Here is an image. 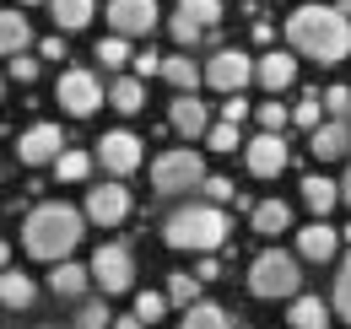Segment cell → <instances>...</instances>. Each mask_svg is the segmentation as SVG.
<instances>
[{
  "instance_id": "6da1fadb",
  "label": "cell",
  "mask_w": 351,
  "mask_h": 329,
  "mask_svg": "<svg viewBox=\"0 0 351 329\" xmlns=\"http://www.w3.org/2000/svg\"><path fill=\"white\" fill-rule=\"evenodd\" d=\"M287 43L303 54V60H319V65H341L351 54V22L341 5H298L287 16Z\"/></svg>"
},
{
  "instance_id": "836d02e7",
  "label": "cell",
  "mask_w": 351,
  "mask_h": 329,
  "mask_svg": "<svg viewBox=\"0 0 351 329\" xmlns=\"http://www.w3.org/2000/svg\"><path fill=\"white\" fill-rule=\"evenodd\" d=\"M292 124H303V130L324 124V92H308L303 103H292Z\"/></svg>"
},
{
  "instance_id": "e0dca14e",
  "label": "cell",
  "mask_w": 351,
  "mask_h": 329,
  "mask_svg": "<svg viewBox=\"0 0 351 329\" xmlns=\"http://www.w3.org/2000/svg\"><path fill=\"white\" fill-rule=\"evenodd\" d=\"M298 254H303L308 265H330V259L341 254V232L319 216V221H308L303 232H298Z\"/></svg>"
},
{
  "instance_id": "7dc6e473",
  "label": "cell",
  "mask_w": 351,
  "mask_h": 329,
  "mask_svg": "<svg viewBox=\"0 0 351 329\" xmlns=\"http://www.w3.org/2000/svg\"><path fill=\"white\" fill-rule=\"evenodd\" d=\"M341 200L351 206V167H346V178H341Z\"/></svg>"
},
{
  "instance_id": "f1b7e54d",
  "label": "cell",
  "mask_w": 351,
  "mask_h": 329,
  "mask_svg": "<svg viewBox=\"0 0 351 329\" xmlns=\"http://www.w3.org/2000/svg\"><path fill=\"white\" fill-rule=\"evenodd\" d=\"M97 60H103V71H119L125 60H135V54H130V38H125V33H108V38H97Z\"/></svg>"
},
{
  "instance_id": "816d5d0a",
  "label": "cell",
  "mask_w": 351,
  "mask_h": 329,
  "mask_svg": "<svg viewBox=\"0 0 351 329\" xmlns=\"http://www.w3.org/2000/svg\"><path fill=\"white\" fill-rule=\"evenodd\" d=\"M243 329H249V324H243Z\"/></svg>"
},
{
  "instance_id": "5b68a950",
  "label": "cell",
  "mask_w": 351,
  "mask_h": 329,
  "mask_svg": "<svg viewBox=\"0 0 351 329\" xmlns=\"http://www.w3.org/2000/svg\"><path fill=\"white\" fill-rule=\"evenodd\" d=\"M200 184H206V162L189 146H173L152 162V189L157 195H184V189H200Z\"/></svg>"
},
{
  "instance_id": "30bf717a",
  "label": "cell",
  "mask_w": 351,
  "mask_h": 329,
  "mask_svg": "<svg viewBox=\"0 0 351 329\" xmlns=\"http://www.w3.org/2000/svg\"><path fill=\"white\" fill-rule=\"evenodd\" d=\"M97 162L108 167L114 178H130L135 167L146 162V151H141V135H130V130H108V135L97 141Z\"/></svg>"
},
{
  "instance_id": "d590c367",
  "label": "cell",
  "mask_w": 351,
  "mask_h": 329,
  "mask_svg": "<svg viewBox=\"0 0 351 329\" xmlns=\"http://www.w3.org/2000/svg\"><path fill=\"white\" fill-rule=\"evenodd\" d=\"M168 308H173V302H168V291H135V313H141L146 324H157Z\"/></svg>"
},
{
  "instance_id": "f6af8a7d",
  "label": "cell",
  "mask_w": 351,
  "mask_h": 329,
  "mask_svg": "<svg viewBox=\"0 0 351 329\" xmlns=\"http://www.w3.org/2000/svg\"><path fill=\"white\" fill-rule=\"evenodd\" d=\"M195 276H200V281H217V276H221L217 254H200V270H195Z\"/></svg>"
},
{
  "instance_id": "2e32d148",
  "label": "cell",
  "mask_w": 351,
  "mask_h": 329,
  "mask_svg": "<svg viewBox=\"0 0 351 329\" xmlns=\"http://www.w3.org/2000/svg\"><path fill=\"white\" fill-rule=\"evenodd\" d=\"M168 124H173L184 141H206V130H211V114H206V103H200L195 92H178L173 103H168Z\"/></svg>"
},
{
  "instance_id": "7c38bea8",
  "label": "cell",
  "mask_w": 351,
  "mask_h": 329,
  "mask_svg": "<svg viewBox=\"0 0 351 329\" xmlns=\"http://www.w3.org/2000/svg\"><path fill=\"white\" fill-rule=\"evenodd\" d=\"M243 162L254 178H276L281 167H287V141H281V130H260L254 141H243Z\"/></svg>"
},
{
  "instance_id": "681fc988",
  "label": "cell",
  "mask_w": 351,
  "mask_h": 329,
  "mask_svg": "<svg viewBox=\"0 0 351 329\" xmlns=\"http://www.w3.org/2000/svg\"><path fill=\"white\" fill-rule=\"evenodd\" d=\"M16 5H38V0H16Z\"/></svg>"
},
{
  "instance_id": "74e56055",
  "label": "cell",
  "mask_w": 351,
  "mask_h": 329,
  "mask_svg": "<svg viewBox=\"0 0 351 329\" xmlns=\"http://www.w3.org/2000/svg\"><path fill=\"white\" fill-rule=\"evenodd\" d=\"M254 119H260V130H287V124H292V108H287V103H276V92H270V103L254 108Z\"/></svg>"
},
{
  "instance_id": "7402d4cb",
  "label": "cell",
  "mask_w": 351,
  "mask_h": 329,
  "mask_svg": "<svg viewBox=\"0 0 351 329\" xmlns=\"http://www.w3.org/2000/svg\"><path fill=\"white\" fill-rule=\"evenodd\" d=\"M27 43H33V27H27V16H22L16 5H5V11H0V54L11 60V54H22Z\"/></svg>"
},
{
  "instance_id": "bcb514c9",
  "label": "cell",
  "mask_w": 351,
  "mask_h": 329,
  "mask_svg": "<svg viewBox=\"0 0 351 329\" xmlns=\"http://www.w3.org/2000/svg\"><path fill=\"white\" fill-rule=\"evenodd\" d=\"M114 329H146V319H141V313H130V319H114Z\"/></svg>"
},
{
  "instance_id": "3957f363",
  "label": "cell",
  "mask_w": 351,
  "mask_h": 329,
  "mask_svg": "<svg viewBox=\"0 0 351 329\" xmlns=\"http://www.w3.org/2000/svg\"><path fill=\"white\" fill-rule=\"evenodd\" d=\"M232 232L227 210L217 200H195V206H178L168 221H162V243L178 248V254H217Z\"/></svg>"
},
{
  "instance_id": "4316f807",
  "label": "cell",
  "mask_w": 351,
  "mask_h": 329,
  "mask_svg": "<svg viewBox=\"0 0 351 329\" xmlns=\"http://www.w3.org/2000/svg\"><path fill=\"white\" fill-rule=\"evenodd\" d=\"M108 103H114L119 114H141V108H146V82H141V76H119V82L108 86Z\"/></svg>"
},
{
  "instance_id": "ac0fdd59",
  "label": "cell",
  "mask_w": 351,
  "mask_h": 329,
  "mask_svg": "<svg viewBox=\"0 0 351 329\" xmlns=\"http://www.w3.org/2000/svg\"><path fill=\"white\" fill-rule=\"evenodd\" d=\"M87 287H92V265H76V259H60L54 276H49V291L54 297H71V302H82Z\"/></svg>"
},
{
  "instance_id": "4dcf8cb0",
  "label": "cell",
  "mask_w": 351,
  "mask_h": 329,
  "mask_svg": "<svg viewBox=\"0 0 351 329\" xmlns=\"http://www.w3.org/2000/svg\"><path fill=\"white\" fill-rule=\"evenodd\" d=\"M76 329H114V313H108V302H97V297H82V308H76Z\"/></svg>"
},
{
  "instance_id": "9c48e42d",
  "label": "cell",
  "mask_w": 351,
  "mask_h": 329,
  "mask_svg": "<svg viewBox=\"0 0 351 329\" xmlns=\"http://www.w3.org/2000/svg\"><path fill=\"white\" fill-rule=\"evenodd\" d=\"M60 151H65V130L60 124H27L16 135V162L22 167H54Z\"/></svg>"
},
{
  "instance_id": "277c9868",
  "label": "cell",
  "mask_w": 351,
  "mask_h": 329,
  "mask_svg": "<svg viewBox=\"0 0 351 329\" xmlns=\"http://www.w3.org/2000/svg\"><path fill=\"white\" fill-rule=\"evenodd\" d=\"M249 291L276 302V297H298L303 291V254H287V248H265L249 265Z\"/></svg>"
},
{
  "instance_id": "ee69618b",
  "label": "cell",
  "mask_w": 351,
  "mask_h": 329,
  "mask_svg": "<svg viewBox=\"0 0 351 329\" xmlns=\"http://www.w3.org/2000/svg\"><path fill=\"white\" fill-rule=\"evenodd\" d=\"M38 54H44V60H65V38H60V33L44 38V43H38Z\"/></svg>"
},
{
  "instance_id": "d4e9b609",
  "label": "cell",
  "mask_w": 351,
  "mask_h": 329,
  "mask_svg": "<svg viewBox=\"0 0 351 329\" xmlns=\"http://www.w3.org/2000/svg\"><path fill=\"white\" fill-rule=\"evenodd\" d=\"M92 162H97V151H71V146H65V151L54 157V178H60V184H87Z\"/></svg>"
},
{
  "instance_id": "ba28073f",
  "label": "cell",
  "mask_w": 351,
  "mask_h": 329,
  "mask_svg": "<svg viewBox=\"0 0 351 329\" xmlns=\"http://www.w3.org/2000/svg\"><path fill=\"white\" fill-rule=\"evenodd\" d=\"M254 82V54H243V49H217L211 60H206V86L211 92H243V86Z\"/></svg>"
},
{
  "instance_id": "60d3db41",
  "label": "cell",
  "mask_w": 351,
  "mask_h": 329,
  "mask_svg": "<svg viewBox=\"0 0 351 329\" xmlns=\"http://www.w3.org/2000/svg\"><path fill=\"white\" fill-rule=\"evenodd\" d=\"M130 65H135V76H141V82H152V76H162V54H157V49H141V54H135Z\"/></svg>"
},
{
  "instance_id": "d6a6232c",
  "label": "cell",
  "mask_w": 351,
  "mask_h": 329,
  "mask_svg": "<svg viewBox=\"0 0 351 329\" xmlns=\"http://www.w3.org/2000/svg\"><path fill=\"white\" fill-rule=\"evenodd\" d=\"M206 146H211V151H243V135H238V124H232V119H221V124L206 130Z\"/></svg>"
},
{
  "instance_id": "e575fe53",
  "label": "cell",
  "mask_w": 351,
  "mask_h": 329,
  "mask_svg": "<svg viewBox=\"0 0 351 329\" xmlns=\"http://www.w3.org/2000/svg\"><path fill=\"white\" fill-rule=\"evenodd\" d=\"M173 11H184V16H195L200 27H217V22H221V0H178Z\"/></svg>"
},
{
  "instance_id": "f907efd6",
  "label": "cell",
  "mask_w": 351,
  "mask_h": 329,
  "mask_svg": "<svg viewBox=\"0 0 351 329\" xmlns=\"http://www.w3.org/2000/svg\"><path fill=\"white\" fill-rule=\"evenodd\" d=\"M44 329H54V324H44Z\"/></svg>"
},
{
  "instance_id": "7a4b0ae2",
  "label": "cell",
  "mask_w": 351,
  "mask_h": 329,
  "mask_svg": "<svg viewBox=\"0 0 351 329\" xmlns=\"http://www.w3.org/2000/svg\"><path fill=\"white\" fill-rule=\"evenodd\" d=\"M82 232H87V210L65 206V200H49V206L27 210V221H22V248H27L33 259L60 265V259H71V248L82 243Z\"/></svg>"
},
{
  "instance_id": "83f0119b",
  "label": "cell",
  "mask_w": 351,
  "mask_h": 329,
  "mask_svg": "<svg viewBox=\"0 0 351 329\" xmlns=\"http://www.w3.org/2000/svg\"><path fill=\"white\" fill-rule=\"evenodd\" d=\"M178 329H232V319H227V308H217V302H189Z\"/></svg>"
},
{
  "instance_id": "4fadbf2b",
  "label": "cell",
  "mask_w": 351,
  "mask_h": 329,
  "mask_svg": "<svg viewBox=\"0 0 351 329\" xmlns=\"http://www.w3.org/2000/svg\"><path fill=\"white\" fill-rule=\"evenodd\" d=\"M108 27L125 38H146L157 27V0H108Z\"/></svg>"
},
{
  "instance_id": "52a82bcc",
  "label": "cell",
  "mask_w": 351,
  "mask_h": 329,
  "mask_svg": "<svg viewBox=\"0 0 351 329\" xmlns=\"http://www.w3.org/2000/svg\"><path fill=\"white\" fill-rule=\"evenodd\" d=\"M92 281L103 287V297H119L135 287V254L125 243H103L92 254Z\"/></svg>"
},
{
  "instance_id": "ab89813d",
  "label": "cell",
  "mask_w": 351,
  "mask_h": 329,
  "mask_svg": "<svg viewBox=\"0 0 351 329\" xmlns=\"http://www.w3.org/2000/svg\"><path fill=\"white\" fill-rule=\"evenodd\" d=\"M206 200H217V206H227V200H238V189H232V178H217V173H206Z\"/></svg>"
},
{
  "instance_id": "f546056e",
  "label": "cell",
  "mask_w": 351,
  "mask_h": 329,
  "mask_svg": "<svg viewBox=\"0 0 351 329\" xmlns=\"http://www.w3.org/2000/svg\"><path fill=\"white\" fill-rule=\"evenodd\" d=\"M168 33H173V43H178V49H195V43L206 38L211 27H200L195 16H184V11H173V16H168Z\"/></svg>"
},
{
  "instance_id": "603a6c76",
  "label": "cell",
  "mask_w": 351,
  "mask_h": 329,
  "mask_svg": "<svg viewBox=\"0 0 351 329\" xmlns=\"http://www.w3.org/2000/svg\"><path fill=\"white\" fill-rule=\"evenodd\" d=\"M162 82L173 86V92H195V86L206 82V71L189 54H162Z\"/></svg>"
},
{
  "instance_id": "cb8c5ba5",
  "label": "cell",
  "mask_w": 351,
  "mask_h": 329,
  "mask_svg": "<svg viewBox=\"0 0 351 329\" xmlns=\"http://www.w3.org/2000/svg\"><path fill=\"white\" fill-rule=\"evenodd\" d=\"M33 297H38V287H33V276H22V270H0V302L5 308H33Z\"/></svg>"
},
{
  "instance_id": "c3c4849f",
  "label": "cell",
  "mask_w": 351,
  "mask_h": 329,
  "mask_svg": "<svg viewBox=\"0 0 351 329\" xmlns=\"http://www.w3.org/2000/svg\"><path fill=\"white\" fill-rule=\"evenodd\" d=\"M5 265H11V248H5V243H0V270H5Z\"/></svg>"
},
{
  "instance_id": "1f68e13d",
  "label": "cell",
  "mask_w": 351,
  "mask_h": 329,
  "mask_svg": "<svg viewBox=\"0 0 351 329\" xmlns=\"http://www.w3.org/2000/svg\"><path fill=\"white\" fill-rule=\"evenodd\" d=\"M168 302L173 308H189V302H200V276H168Z\"/></svg>"
},
{
  "instance_id": "d6986e66",
  "label": "cell",
  "mask_w": 351,
  "mask_h": 329,
  "mask_svg": "<svg viewBox=\"0 0 351 329\" xmlns=\"http://www.w3.org/2000/svg\"><path fill=\"white\" fill-rule=\"evenodd\" d=\"M287 324H292V329H330V302L298 291V297H292V308H287Z\"/></svg>"
},
{
  "instance_id": "8992f818",
  "label": "cell",
  "mask_w": 351,
  "mask_h": 329,
  "mask_svg": "<svg viewBox=\"0 0 351 329\" xmlns=\"http://www.w3.org/2000/svg\"><path fill=\"white\" fill-rule=\"evenodd\" d=\"M54 97H60V108H65L71 119H92V114L108 103V92H103V82H97L92 71H65L60 86H54Z\"/></svg>"
},
{
  "instance_id": "44dd1931",
  "label": "cell",
  "mask_w": 351,
  "mask_h": 329,
  "mask_svg": "<svg viewBox=\"0 0 351 329\" xmlns=\"http://www.w3.org/2000/svg\"><path fill=\"white\" fill-rule=\"evenodd\" d=\"M249 221H254V232H260V238L292 232V206H287V200H260V206L249 210Z\"/></svg>"
},
{
  "instance_id": "8d00e7d4",
  "label": "cell",
  "mask_w": 351,
  "mask_h": 329,
  "mask_svg": "<svg viewBox=\"0 0 351 329\" xmlns=\"http://www.w3.org/2000/svg\"><path fill=\"white\" fill-rule=\"evenodd\" d=\"M335 313L351 324V248H346V259H341V270H335Z\"/></svg>"
},
{
  "instance_id": "9a60e30c",
  "label": "cell",
  "mask_w": 351,
  "mask_h": 329,
  "mask_svg": "<svg viewBox=\"0 0 351 329\" xmlns=\"http://www.w3.org/2000/svg\"><path fill=\"white\" fill-rule=\"evenodd\" d=\"M298 49H265L260 60H254V82L265 92H287V86L298 82V60H292Z\"/></svg>"
},
{
  "instance_id": "ffe728a7",
  "label": "cell",
  "mask_w": 351,
  "mask_h": 329,
  "mask_svg": "<svg viewBox=\"0 0 351 329\" xmlns=\"http://www.w3.org/2000/svg\"><path fill=\"white\" fill-rule=\"evenodd\" d=\"M303 206L313 210V216H330V210L341 206V184L324 178V173H308L303 178Z\"/></svg>"
},
{
  "instance_id": "7bdbcfd3",
  "label": "cell",
  "mask_w": 351,
  "mask_h": 329,
  "mask_svg": "<svg viewBox=\"0 0 351 329\" xmlns=\"http://www.w3.org/2000/svg\"><path fill=\"white\" fill-rule=\"evenodd\" d=\"M221 119L243 124V119H249V103H243V97H238V92H227V103H221Z\"/></svg>"
},
{
  "instance_id": "b9f144b4",
  "label": "cell",
  "mask_w": 351,
  "mask_h": 329,
  "mask_svg": "<svg viewBox=\"0 0 351 329\" xmlns=\"http://www.w3.org/2000/svg\"><path fill=\"white\" fill-rule=\"evenodd\" d=\"M11 76H16L22 86L38 82V60H27V49H22V54H11Z\"/></svg>"
},
{
  "instance_id": "484cf974",
  "label": "cell",
  "mask_w": 351,
  "mask_h": 329,
  "mask_svg": "<svg viewBox=\"0 0 351 329\" xmlns=\"http://www.w3.org/2000/svg\"><path fill=\"white\" fill-rule=\"evenodd\" d=\"M49 11H54V27L60 33H82L92 22V0H49Z\"/></svg>"
},
{
  "instance_id": "5bb4252c",
  "label": "cell",
  "mask_w": 351,
  "mask_h": 329,
  "mask_svg": "<svg viewBox=\"0 0 351 329\" xmlns=\"http://www.w3.org/2000/svg\"><path fill=\"white\" fill-rule=\"evenodd\" d=\"M308 151L319 157V162H341L351 151V119H324L308 130Z\"/></svg>"
},
{
  "instance_id": "f35d334b",
  "label": "cell",
  "mask_w": 351,
  "mask_h": 329,
  "mask_svg": "<svg viewBox=\"0 0 351 329\" xmlns=\"http://www.w3.org/2000/svg\"><path fill=\"white\" fill-rule=\"evenodd\" d=\"M324 114L330 119H351V86H330L324 92Z\"/></svg>"
},
{
  "instance_id": "8fae6325",
  "label": "cell",
  "mask_w": 351,
  "mask_h": 329,
  "mask_svg": "<svg viewBox=\"0 0 351 329\" xmlns=\"http://www.w3.org/2000/svg\"><path fill=\"white\" fill-rule=\"evenodd\" d=\"M125 216H130V189H125L119 178L87 189V221H92V227H119Z\"/></svg>"
}]
</instances>
